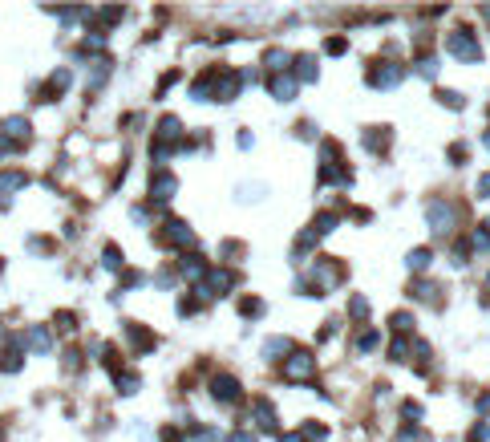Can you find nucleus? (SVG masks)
Listing matches in <instances>:
<instances>
[{"label":"nucleus","instance_id":"f257e3e1","mask_svg":"<svg viewBox=\"0 0 490 442\" xmlns=\"http://www.w3.org/2000/svg\"><path fill=\"white\" fill-rule=\"evenodd\" d=\"M430 223H434V231H438V235H450V231H454V223H458V211H454L445 199H434V203H430Z\"/></svg>","mask_w":490,"mask_h":442},{"label":"nucleus","instance_id":"f03ea898","mask_svg":"<svg viewBox=\"0 0 490 442\" xmlns=\"http://www.w3.org/2000/svg\"><path fill=\"white\" fill-rule=\"evenodd\" d=\"M450 53L462 57V61H478V57H482V49H478V41H474L470 33H454V37H450Z\"/></svg>","mask_w":490,"mask_h":442},{"label":"nucleus","instance_id":"7ed1b4c3","mask_svg":"<svg viewBox=\"0 0 490 442\" xmlns=\"http://www.w3.org/2000/svg\"><path fill=\"white\" fill-rule=\"evenodd\" d=\"M312 369H316V361H312L308 353H292V357H288V365H284L288 382H304V377H312Z\"/></svg>","mask_w":490,"mask_h":442},{"label":"nucleus","instance_id":"20e7f679","mask_svg":"<svg viewBox=\"0 0 490 442\" xmlns=\"http://www.w3.org/2000/svg\"><path fill=\"white\" fill-rule=\"evenodd\" d=\"M401 78H405V69H401V65H389V61H377V69L369 73L373 86H397Z\"/></svg>","mask_w":490,"mask_h":442},{"label":"nucleus","instance_id":"39448f33","mask_svg":"<svg viewBox=\"0 0 490 442\" xmlns=\"http://www.w3.org/2000/svg\"><path fill=\"white\" fill-rule=\"evenodd\" d=\"M175 191H178L175 175H154V178H150V195H154L158 203H167V199H171Z\"/></svg>","mask_w":490,"mask_h":442},{"label":"nucleus","instance_id":"423d86ee","mask_svg":"<svg viewBox=\"0 0 490 442\" xmlns=\"http://www.w3.org/2000/svg\"><path fill=\"white\" fill-rule=\"evenodd\" d=\"M267 89H271L280 102H292V93H296V78H288V73H275V78L267 82Z\"/></svg>","mask_w":490,"mask_h":442},{"label":"nucleus","instance_id":"0eeeda50","mask_svg":"<svg viewBox=\"0 0 490 442\" xmlns=\"http://www.w3.org/2000/svg\"><path fill=\"white\" fill-rule=\"evenodd\" d=\"M162 240H167V244H178V248H191V244H195V235L186 231V223H167Z\"/></svg>","mask_w":490,"mask_h":442},{"label":"nucleus","instance_id":"6e6552de","mask_svg":"<svg viewBox=\"0 0 490 442\" xmlns=\"http://www.w3.org/2000/svg\"><path fill=\"white\" fill-rule=\"evenodd\" d=\"M215 398H219V402H235V398H239V382L227 377V373H219V377H215Z\"/></svg>","mask_w":490,"mask_h":442},{"label":"nucleus","instance_id":"1a4fd4ad","mask_svg":"<svg viewBox=\"0 0 490 442\" xmlns=\"http://www.w3.org/2000/svg\"><path fill=\"white\" fill-rule=\"evenodd\" d=\"M385 146H389V130H385V126H377V130H373V134H365V150H373V154H381Z\"/></svg>","mask_w":490,"mask_h":442},{"label":"nucleus","instance_id":"9d476101","mask_svg":"<svg viewBox=\"0 0 490 442\" xmlns=\"http://www.w3.org/2000/svg\"><path fill=\"white\" fill-rule=\"evenodd\" d=\"M264 353L275 357V361H284L280 353H292V341H288V337H275V341H267V345H264Z\"/></svg>","mask_w":490,"mask_h":442},{"label":"nucleus","instance_id":"9b49d317","mask_svg":"<svg viewBox=\"0 0 490 442\" xmlns=\"http://www.w3.org/2000/svg\"><path fill=\"white\" fill-rule=\"evenodd\" d=\"M25 187V175L21 171H8V175H0V195H8V191H21Z\"/></svg>","mask_w":490,"mask_h":442},{"label":"nucleus","instance_id":"f8f14e48","mask_svg":"<svg viewBox=\"0 0 490 442\" xmlns=\"http://www.w3.org/2000/svg\"><path fill=\"white\" fill-rule=\"evenodd\" d=\"M413 296H417V301H438V284L417 280V284H413Z\"/></svg>","mask_w":490,"mask_h":442},{"label":"nucleus","instance_id":"ddd939ff","mask_svg":"<svg viewBox=\"0 0 490 442\" xmlns=\"http://www.w3.org/2000/svg\"><path fill=\"white\" fill-rule=\"evenodd\" d=\"M29 345H33L37 353H49V329H41V325H37V329L29 333Z\"/></svg>","mask_w":490,"mask_h":442},{"label":"nucleus","instance_id":"4468645a","mask_svg":"<svg viewBox=\"0 0 490 442\" xmlns=\"http://www.w3.org/2000/svg\"><path fill=\"white\" fill-rule=\"evenodd\" d=\"M178 134H182L178 118H162V122H158V138H178Z\"/></svg>","mask_w":490,"mask_h":442},{"label":"nucleus","instance_id":"2eb2a0df","mask_svg":"<svg viewBox=\"0 0 490 442\" xmlns=\"http://www.w3.org/2000/svg\"><path fill=\"white\" fill-rule=\"evenodd\" d=\"M284 61H288L284 49H271V53H267V69H271V73H284Z\"/></svg>","mask_w":490,"mask_h":442},{"label":"nucleus","instance_id":"dca6fc26","mask_svg":"<svg viewBox=\"0 0 490 442\" xmlns=\"http://www.w3.org/2000/svg\"><path fill=\"white\" fill-rule=\"evenodd\" d=\"M296 65H300V69H296V73H300V78H304V82H316V57H300V61H296Z\"/></svg>","mask_w":490,"mask_h":442},{"label":"nucleus","instance_id":"f3484780","mask_svg":"<svg viewBox=\"0 0 490 442\" xmlns=\"http://www.w3.org/2000/svg\"><path fill=\"white\" fill-rule=\"evenodd\" d=\"M101 264L110 268V272H118V268H122V252H118V248H106V252H101Z\"/></svg>","mask_w":490,"mask_h":442},{"label":"nucleus","instance_id":"a211bd4d","mask_svg":"<svg viewBox=\"0 0 490 442\" xmlns=\"http://www.w3.org/2000/svg\"><path fill=\"white\" fill-rule=\"evenodd\" d=\"M417 73L421 78H438V57H421L417 61Z\"/></svg>","mask_w":490,"mask_h":442},{"label":"nucleus","instance_id":"6ab92c4d","mask_svg":"<svg viewBox=\"0 0 490 442\" xmlns=\"http://www.w3.org/2000/svg\"><path fill=\"white\" fill-rule=\"evenodd\" d=\"M182 272H186V276H203V272H207V264H203L199 256H186V260H182Z\"/></svg>","mask_w":490,"mask_h":442},{"label":"nucleus","instance_id":"aec40b11","mask_svg":"<svg viewBox=\"0 0 490 442\" xmlns=\"http://www.w3.org/2000/svg\"><path fill=\"white\" fill-rule=\"evenodd\" d=\"M430 264V252H426V248H417V252H409V268H413V272H421V268Z\"/></svg>","mask_w":490,"mask_h":442},{"label":"nucleus","instance_id":"412c9836","mask_svg":"<svg viewBox=\"0 0 490 442\" xmlns=\"http://www.w3.org/2000/svg\"><path fill=\"white\" fill-rule=\"evenodd\" d=\"M377 341H381L377 333H360V337H356V353H365V349H377Z\"/></svg>","mask_w":490,"mask_h":442},{"label":"nucleus","instance_id":"4be33fe9","mask_svg":"<svg viewBox=\"0 0 490 442\" xmlns=\"http://www.w3.org/2000/svg\"><path fill=\"white\" fill-rule=\"evenodd\" d=\"M118 390H122V394H134V390H138V377H134V373H118Z\"/></svg>","mask_w":490,"mask_h":442},{"label":"nucleus","instance_id":"5701e85b","mask_svg":"<svg viewBox=\"0 0 490 442\" xmlns=\"http://www.w3.org/2000/svg\"><path fill=\"white\" fill-rule=\"evenodd\" d=\"M393 329H397V333L413 329V316H409V312H393Z\"/></svg>","mask_w":490,"mask_h":442},{"label":"nucleus","instance_id":"b1692460","mask_svg":"<svg viewBox=\"0 0 490 442\" xmlns=\"http://www.w3.org/2000/svg\"><path fill=\"white\" fill-rule=\"evenodd\" d=\"M397 442H430V434H421V430H401Z\"/></svg>","mask_w":490,"mask_h":442},{"label":"nucleus","instance_id":"393cba45","mask_svg":"<svg viewBox=\"0 0 490 442\" xmlns=\"http://www.w3.org/2000/svg\"><path fill=\"white\" fill-rule=\"evenodd\" d=\"M389 357H393V361H405V357H409V345H405V341H397V345L389 349Z\"/></svg>","mask_w":490,"mask_h":442},{"label":"nucleus","instance_id":"a878e982","mask_svg":"<svg viewBox=\"0 0 490 442\" xmlns=\"http://www.w3.org/2000/svg\"><path fill=\"white\" fill-rule=\"evenodd\" d=\"M438 97H442L450 110H458V106H462V97H458V93H438Z\"/></svg>","mask_w":490,"mask_h":442},{"label":"nucleus","instance_id":"bb28decb","mask_svg":"<svg viewBox=\"0 0 490 442\" xmlns=\"http://www.w3.org/2000/svg\"><path fill=\"white\" fill-rule=\"evenodd\" d=\"M365 309H369V305H365V296H353V316H365Z\"/></svg>","mask_w":490,"mask_h":442},{"label":"nucleus","instance_id":"cd10ccee","mask_svg":"<svg viewBox=\"0 0 490 442\" xmlns=\"http://www.w3.org/2000/svg\"><path fill=\"white\" fill-rule=\"evenodd\" d=\"M478 195H487V199H490V175L478 178Z\"/></svg>","mask_w":490,"mask_h":442},{"label":"nucleus","instance_id":"c85d7f7f","mask_svg":"<svg viewBox=\"0 0 490 442\" xmlns=\"http://www.w3.org/2000/svg\"><path fill=\"white\" fill-rule=\"evenodd\" d=\"M231 442H256V439H252V434H235Z\"/></svg>","mask_w":490,"mask_h":442},{"label":"nucleus","instance_id":"c756f323","mask_svg":"<svg viewBox=\"0 0 490 442\" xmlns=\"http://www.w3.org/2000/svg\"><path fill=\"white\" fill-rule=\"evenodd\" d=\"M284 442H304V439H300V434H288V439H284Z\"/></svg>","mask_w":490,"mask_h":442},{"label":"nucleus","instance_id":"7c9ffc66","mask_svg":"<svg viewBox=\"0 0 490 442\" xmlns=\"http://www.w3.org/2000/svg\"><path fill=\"white\" fill-rule=\"evenodd\" d=\"M487 146H490V134H487Z\"/></svg>","mask_w":490,"mask_h":442},{"label":"nucleus","instance_id":"2f4dec72","mask_svg":"<svg viewBox=\"0 0 490 442\" xmlns=\"http://www.w3.org/2000/svg\"><path fill=\"white\" fill-rule=\"evenodd\" d=\"M487 284H490V280H487Z\"/></svg>","mask_w":490,"mask_h":442}]
</instances>
